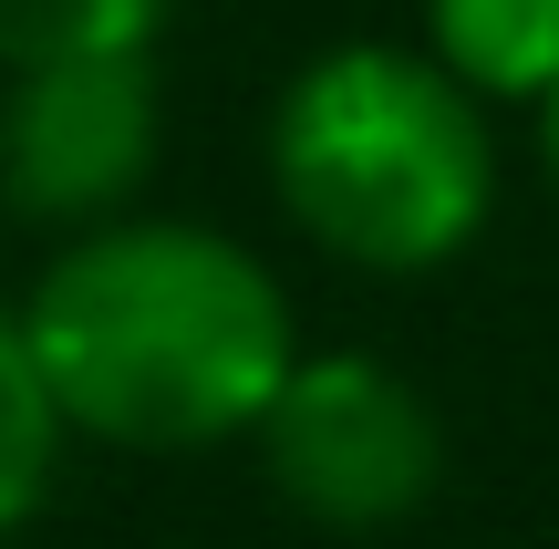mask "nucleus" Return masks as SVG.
I'll return each mask as SVG.
<instances>
[{"label": "nucleus", "instance_id": "obj_1", "mask_svg": "<svg viewBox=\"0 0 559 549\" xmlns=\"http://www.w3.org/2000/svg\"><path fill=\"white\" fill-rule=\"evenodd\" d=\"M62 426L124 456H198L260 435L280 373L300 363L290 301L228 228L135 218L83 228L21 301Z\"/></svg>", "mask_w": 559, "mask_h": 549}, {"label": "nucleus", "instance_id": "obj_2", "mask_svg": "<svg viewBox=\"0 0 559 549\" xmlns=\"http://www.w3.org/2000/svg\"><path fill=\"white\" fill-rule=\"evenodd\" d=\"M280 207L353 270H445L498 207V135L487 104L436 52L342 41L300 62L270 115Z\"/></svg>", "mask_w": 559, "mask_h": 549}, {"label": "nucleus", "instance_id": "obj_3", "mask_svg": "<svg viewBox=\"0 0 559 549\" xmlns=\"http://www.w3.org/2000/svg\"><path fill=\"white\" fill-rule=\"evenodd\" d=\"M260 456L311 529H404L445 477L436 405L373 353H300L260 415Z\"/></svg>", "mask_w": 559, "mask_h": 549}, {"label": "nucleus", "instance_id": "obj_4", "mask_svg": "<svg viewBox=\"0 0 559 549\" xmlns=\"http://www.w3.org/2000/svg\"><path fill=\"white\" fill-rule=\"evenodd\" d=\"M156 166V52L32 62L0 94V198L32 228H104Z\"/></svg>", "mask_w": 559, "mask_h": 549}, {"label": "nucleus", "instance_id": "obj_5", "mask_svg": "<svg viewBox=\"0 0 559 549\" xmlns=\"http://www.w3.org/2000/svg\"><path fill=\"white\" fill-rule=\"evenodd\" d=\"M425 52L477 104L559 94V0H425Z\"/></svg>", "mask_w": 559, "mask_h": 549}, {"label": "nucleus", "instance_id": "obj_6", "mask_svg": "<svg viewBox=\"0 0 559 549\" xmlns=\"http://www.w3.org/2000/svg\"><path fill=\"white\" fill-rule=\"evenodd\" d=\"M62 435H73V426H62L52 384H41V353H32V332H21V311H0V539H11L21 518L41 509Z\"/></svg>", "mask_w": 559, "mask_h": 549}, {"label": "nucleus", "instance_id": "obj_7", "mask_svg": "<svg viewBox=\"0 0 559 549\" xmlns=\"http://www.w3.org/2000/svg\"><path fill=\"white\" fill-rule=\"evenodd\" d=\"M166 0H0V73L73 52H156Z\"/></svg>", "mask_w": 559, "mask_h": 549}, {"label": "nucleus", "instance_id": "obj_8", "mask_svg": "<svg viewBox=\"0 0 559 549\" xmlns=\"http://www.w3.org/2000/svg\"><path fill=\"white\" fill-rule=\"evenodd\" d=\"M539 124H549V177H559V94L539 104Z\"/></svg>", "mask_w": 559, "mask_h": 549}]
</instances>
